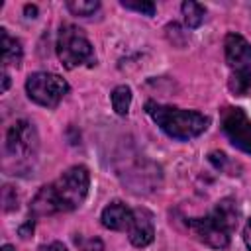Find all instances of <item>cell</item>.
<instances>
[{
    "mask_svg": "<svg viewBox=\"0 0 251 251\" xmlns=\"http://www.w3.org/2000/svg\"><path fill=\"white\" fill-rule=\"evenodd\" d=\"M2 251H14V247H12V245H8V243H6V245H2Z\"/></svg>",
    "mask_w": 251,
    "mask_h": 251,
    "instance_id": "23",
    "label": "cell"
},
{
    "mask_svg": "<svg viewBox=\"0 0 251 251\" xmlns=\"http://www.w3.org/2000/svg\"><path fill=\"white\" fill-rule=\"evenodd\" d=\"M186 227L194 239L212 247V249H227L231 241V233L239 224V206L235 198L226 196L216 202V206L200 218H186Z\"/></svg>",
    "mask_w": 251,
    "mask_h": 251,
    "instance_id": "2",
    "label": "cell"
},
{
    "mask_svg": "<svg viewBox=\"0 0 251 251\" xmlns=\"http://www.w3.org/2000/svg\"><path fill=\"white\" fill-rule=\"evenodd\" d=\"M47 251H69V249H67L61 241H53V243L49 245V249H47Z\"/></svg>",
    "mask_w": 251,
    "mask_h": 251,
    "instance_id": "21",
    "label": "cell"
},
{
    "mask_svg": "<svg viewBox=\"0 0 251 251\" xmlns=\"http://www.w3.org/2000/svg\"><path fill=\"white\" fill-rule=\"evenodd\" d=\"M243 241H245L247 249L251 251V218L247 220V224H245V227H243Z\"/></svg>",
    "mask_w": 251,
    "mask_h": 251,
    "instance_id": "19",
    "label": "cell"
},
{
    "mask_svg": "<svg viewBox=\"0 0 251 251\" xmlns=\"http://www.w3.org/2000/svg\"><path fill=\"white\" fill-rule=\"evenodd\" d=\"M110 100H112V108L118 116H126L129 112V106H131V88L127 84H120L112 90L110 94Z\"/></svg>",
    "mask_w": 251,
    "mask_h": 251,
    "instance_id": "13",
    "label": "cell"
},
{
    "mask_svg": "<svg viewBox=\"0 0 251 251\" xmlns=\"http://www.w3.org/2000/svg\"><path fill=\"white\" fill-rule=\"evenodd\" d=\"M57 55L65 69L73 71L76 67H94L96 55L94 47L84 35V31L73 24H63L57 33Z\"/></svg>",
    "mask_w": 251,
    "mask_h": 251,
    "instance_id": "6",
    "label": "cell"
},
{
    "mask_svg": "<svg viewBox=\"0 0 251 251\" xmlns=\"http://www.w3.org/2000/svg\"><path fill=\"white\" fill-rule=\"evenodd\" d=\"M33 233V218H27V222L24 224V226H20V235L25 239V237H29Z\"/></svg>",
    "mask_w": 251,
    "mask_h": 251,
    "instance_id": "18",
    "label": "cell"
},
{
    "mask_svg": "<svg viewBox=\"0 0 251 251\" xmlns=\"http://www.w3.org/2000/svg\"><path fill=\"white\" fill-rule=\"evenodd\" d=\"M75 243L82 249V251H104V245H102V241L98 239V237H88V239H84V237H75Z\"/></svg>",
    "mask_w": 251,
    "mask_h": 251,
    "instance_id": "16",
    "label": "cell"
},
{
    "mask_svg": "<svg viewBox=\"0 0 251 251\" xmlns=\"http://www.w3.org/2000/svg\"><path fill=\"white\" fill-rule=\"evenodd\" d=\"M24 10H25L27 18H35V14H37V8H35V6H29V4H27V6L24 8Z\"/></svg>",
    "mask_w": 251,
    "mask_h": 251,
    "instance_id": "22",
    "label": "cell"
},
{
    "mask_svg": "<svg viewBox=\"0 0 251 251\" xmlns=\"http://www.w3.org/2000/svg\"><path fill=\"white\" fill-rule=\"evenodd\" d=\"M39 151V135L31 122L18 120L10 126L6 133V165L16 163L14 171H27Z\"/></svg>",
    "mask_w": 251,
    "mask_h": 251,
    "instance_id": "5",
    "label": "cell"
},
{
    "mask_svg": "<svg viewBox=\"0 0 251 251\" xmlns=\"http://www.w3.org/2000/svg\"><path fill=\"white\" fill-rule=\"evenodd\" d=\"M8 86H10V76H8L6 69H2V92H6Z\"/></svg>",
    "mask_w": 251,
    "mask_h": 251,
    "instance_id": "20",
    "label": "cell"
},
{
    "mask_svg": "<svg viewBox=\"0 0 251 251\" xmlns=\"http://www.w3.org/2000/svg\"><path fill=\"white\" fill-rule=\"evenodd\" d=\"M222 131L233 147L251 155V120L237 106H226L222 110Z\"/></svg>",
    "mask_w": 251,
    "mask_h": 251,
    "instance_id": "8",
    "label": "cell"
},
{
    "mask_svg": "<svg viewBox=\"0 0 251 251\" xmlns=\"http://www.w3.org/2000/svg\"><path fill=\"white\" fill-rule=\"evenodd\" d=\"M145 112L159 126L161 131H165L169 137L178 141H188L192 137H198L210 126V118L196 110L167 106L155 100L145 102Z\"/></svg>",
    "mask_w": 251,
    "mask_h": 251,
    "instance_id": "3",
    "label": "cell"
},
{
    "mask_svg": "<svg viewBox=\"0 0 251 251\" xmlns=\"http://www.w3.org/2000/svg\"><path fill=\"white\" fill-rule=\"evenodd\" d=\"M180 10H182V20H184V25H186V27L196 29V27L204 22L206 8H204L202 4L192 2V0H186V2H182Z\"/></svg>",
    "mask_w": 251,
    "mask_h": 251,
    "instance_id": "12",
    "label": "cell"
},
{
    "mask_svg": "<svg viewBox=\"0 0 251 251\" xmlns=\"http://www.w3.org/2000/svg\"><path fill=\"white\" fill-rule=\"evenodd\" d=\"M224 53H226V63L231 71L229 88L237 96H249L251 94V43L243 35L229 31L224 39Z\"/></svg>",
    "mask_w": 251,
    "mask_h": 251,
    "instance_id": "4",
    "label": "cell"
},
{
    "mask_svg": "<svg viewBox=\"0 0 251 251\" xmlns=\"http://www.w3.org/2000/svg\"><path fill=\"white\" fill-rule=\"evenodd\" d=\"M90 186V173L84 165H75L67 169L53 182L41 186L29 204L31 218L53 216L61 212H71L78 208Z\"/></svg>",
    "mask_w": 251,
    "mask_h": 251,
    "instance_id": "1",
    "label": "cell"
},
{
    "mask_svg": "<svg viewBox=\"0 0 251 251\" xmlns=\"http://www.w3.org/2000/svg\"><path fill=\"white\" fill-rule=\"evenodd\" d=\"M0 47H2V69L18 67L24 57V47L18 37L10 35L6 27H0Z\"/></svg>",
    "mask_w": 251,
    "mask_h": 251,
    "instance_id": "11",
    "label": "cell"
},
{
    "mask_svg": "<svg viewBox=\"0 0 251 251\" xmlns=\"http://www.w3.org/2000/svg\"><path fill=\"white\" fill-rule=\"evenodd\" d=\"M98 8H100V2L98 0H69L67 2V10L73 16H80V18L92 16Z\"/></svg>",
    "mask_w": 251,
    "mask_h": 251,
    "instance_id": "14",
    "label": "cell"
},
{
    "mask_svg": "<svg viewBox=\"0 0 251 251\" xmlns=\"http://www.w3.org/2000/svg\"><path fill=\"white\" fill-rule=\"evenodd\" d=\"M25 92H27L29 100H33L35 104H39L43 108H57L59 102L69 92V82L55 73L37 71L27 76Z\"/></svg>",
    "mask_w": 251,
    "mask_h": 251,
    "instance_id": "7",
    "label": "cell"
},
{
    "mask_svg": "<svg viewBox=\"0 0 251 251\" xmlns=\"http://www.w3.org/2000/svg\"><path fill=\"white\" fill-rule=\"evenodd\" d=\"M127 237L135 247H147L155 239V218L147 208H133V218L127 227Z\"/></svg>",
    "mask_w": 251,
    "mask_h": 251,
    "instance_id": "9",
    "label": "cell"
},
{
    "mask_svg": "<svg viewBox=\"0 0 251 251\" xmlns=\"http://www.w3.org/2000/svg\"><path fill=\"white\" fill-rule=\"evenodd\" d=\"M122 6L127 10H135L143 16H153L155 14V4L153 2H129V0H122Z\"/></svg>",
    "mask_w": 251,
    "mask_h": 251,
    "instance_id": "15",
    "label": "cell"
},
{
    "mask_svg": "<svg viewBox=\"0 0 251 251\" xmlns=\"http://www.w3.org/2000/svg\"><path fill=\"white\" fill-rule=\"evenodd\" d=\"M131 218H133V210L127 208L122 200L110 202L100 214L102 226L108 227V229H114V231H127V227L131 224Z\"/></svg>",
    "mask_w": 251,
    "mask_h": 251,
    "instance_id": "10",
    "label": "cell"
},
{
    "mask_svg": "<svg viewBox=\"0 0 251 251\" xmlns=\"http://www.w3.org/2000/svg\"><path fill=\"white\" fill-rule=\"evenodd\" d=\"M2 202H4V210L6 212L18 208V196H16V190L12 186H4V190H2Z\"/></svg>",
    "mask_w": 251,
    "mask_h": 251,
    "instance_id": "17",
    "label": "cell"
}]
</instances>
